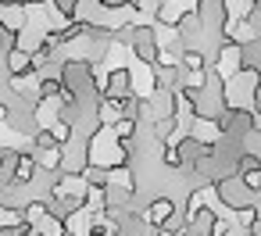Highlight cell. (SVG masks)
I'll return each instance as SVG.
<instances>
[{
	"label": "cell",
	"instance_id": "4fadbf2b",
	"mask_svg": "<svg viewBox=\"0 0 261 236\" xmlns=\"http://www.w3.org/2000/svg\"><path fill=\"white\" fill-rule=\"evenodd\" d=\"M175 125H179L175 118H158V122H154V136H158V140H168V136L175 133Z\"/></svg>",
	"mask_w": 261,
	"mask_h": 236
},
{
	"label": "cell",
	"instance_id": "7c38bea8",
	"mask_svg": "<svg viewBox=\"0 0 261 236\" xmlns=\"http://www.w3.org/2000/svg\"><path fill=\"white\" fill-rule=\"evenodd\" d=\"M79 4H83V0H54V8H58V11H61V18H68V22H75Z\"/></svg>",
	"mask_w": 261,
	"mask_h": 236
},
{
	"label": "cell",
	"instance_id": "d6986e66",
	"mask_svg": "<svg viewBox=\"0 0 261 236\" xmlns=\"http://www.w3.org/2000/svg\"><path fill=\"white\" fill-rule=\"evenodd\" d=\"M33 236H43V232H33Z\"/></svg>",
	"mask_w": 261,
	"mask_h": 236
},
{
	"label": "cell",
	"instance_id": "5bb4252c",
	"mask_svg": "<svg viewBox=\"0 0 261 236\" xmlns=\"http://www.w3.org/2000/svg\"><path fill=\"white\" fill-rule=\"evenodd\" d=\"M115 43L133 47V43H136V25H118V29H115Z\"/></svg>",
	"mask_w": 261,
	"mask_h": 236
},
{
	"label": "cell",
	"instance_id": "30bf717a",
	"mask_svg": "<svg viewBox=\"0 0 261 236\" xmlns=\"http://www.w3.org/2000/svg\"><path fill=\"white\" fill-rule=\"evenodd\" d=\"M33 147L43 150V154H58V150H61V140L54 136V129H40V133L33 136Z\"/></svg>",
	"mask_w": 261,
	"mask_h": 236
},
{
	"label": "cell",
	"instance_id": "8fae6325",
	"mask_svg": "<svg viewBox=\"0 0 261 236\" xmlns=\"http://www.w3.org/2000/svg\"><path fill=\"white\" fill-rule=\"evenodd\" d=\"M36 229L29 225V222H4L0 225V236H33Z\"/></svg>",
	"mask_w": 261,
	"mask_h": 236
},
{
	"label": "cell",
	"instance_id": "e0dca14e",
	"mask_svg": "<svg viewBox=\"0 0 261 236\" xmlns=\"http://www.w3.org/2000/svg\"><path fill=\"white\" fill-rule=\"evenodd\" d=\"M22 4H29V0H0V8H22Z\"/></svg>",
	"mask_w": 261,
	"mask_h": 236
},
{
	"label": "cell",
	"instance_id": "6da1fadb",
	"mask_svg": "<svg viewBox=\"0 0 261 236\" xmlns=\"http://www.w3.org/2000/svg\"><path fill=\"white\" fill-rule=\"evenodd\" d=\"M215 193H218V200H222L229 211H250V204H254V193H257V190H250L240 175H229V179L215 182Z\"/></svg>",
	"mask_w": 261,
	"mask_h": 236
},
{
	"label": "cell",
	"instance_id": "5b68a950",
	"mask_svg": "<svg viewBox=\"0 0 261 236\" xmlns=\"http://www.w3.org/2000/svg\"><path fill=\"white\" fill-rule=\"evenodd\" d=\"M147 108H150V118H154V122H158V118H175V111H179V93H172V90H154L150 100H147Z\"/></svg>",
	"mask_w": 261,
	"mask_h": 236
},
{
	"label": "cell",
	"instance_id": "277c9868",
	"mask_svg": "<svg viewBox=\"0 0 261 236\" xmlns=\"http://www.w3.org/2000/svg\"><path fill=\"white\" fill-rule=\"evenodd\" d=\"M100 97L104 100H125V97H133V75H129V68H115L108 75V86L100 90Z\"/></svg>",
	"mask_w": 261,
	"mask_h": 236
},
{
	"label": "cell",
	"instance_id": "ba28073f",
	"mask_svg": "<svg viewBox=\"0 0 261 236\" xmlns=\"http://www.w3.org/2000/svg\"><path fill=\"white\" fill-rule=\"evenodd\" d=\"M240 72L261 75V40H250V43L240 47Z\"/></svg>",
	"mask_w": 261,
	"mask_h": 236
},
{
	"label": "cell",
	"instance_id": "7a4b0ae2",
	"mask_svg": "<svg viewBox=\"0 0 261 236\" xmlns=\"http://www.w3.org/2000/svg\"><path fill=\"white\" fill-rule=\"evenodd\" d=\"M61 83L72 97H83V93H93V72L83 58H72L65 61V72H61Z\"/></svg>",
	"mask_w": 261,
	"mask_h": 236
},
{
	"label": "cell",
	"instance_id": "9a60e30c",
	"mask_svg": "<svg viewBox=\"0 0 261 236\" xmlns=\"http://www.w3.org/2000/svg\"><path fill=\"white\" fill-rule=\"evenodd\" d=\"M129 4H136V0H104L108 11H118V8H129Z\"/></svg>",
	"mask_w": 261,
	"mask_h": 236
},
{
	"label": "cell",
	"instance_id": "8992f818",
	"mask_svg": "<svg viewBox=\"0 0 261 236\" xmlns=\"http://www.w3.org/2000/svg\"><path fill=\"white\" fill-rule=\"evenodd\" d=\"M186 225H190L197 236H215V232H218V218H215V211L204 207V204L190 211V222H186Z\"/></svg>",
	"mask_w": 261,
	"mask_h": 236
},
{
	"label": "cell",
	"instance_id": "9c48e42d",
	"mask_svg": "<svg viewBox=\"0 0 261 236\" xmlns=\"http://www.w3.org/2000/svg\"><path fill=\"white\" fill-rule=\"evenodd\" d=\"M83 179H86V186H93V190H108V186H111V168L90 165V168L83 172Z\"/></svg>",
	"mask_w": 261,
	"mask_h": 236
},
{
	"label": "cell",
	"instance_id": "ac0fdd59",
	"mask_svg": "<svg viewBox=\"0 0 261 236\" xmlns=\"http://www.w3.org/2000/svg\"><path fill=\"white\" fill-rule=\"evenodd\" d=\"M29 4H43V0H29Z\"/></svg>",
	"mask_w": 261,
	"mask_h": 236
},
{
	"label": "cell",
	"instance_id": "2e32d148",
	"mask_svg": "<svg viewBox=\"0 0 261 236\" xmlns=\"http://www.w3.org/2000/svg\"><path fill=\"white\" fill-rule=\"evenodd\" d=\"M250 211H254V218H261V190L254 193V204H250Z\"/></svg>",
	"mask_w": 261,
	"mask_h": 236
},
{
	"label": "cell",
	"instance_id": "52a82bcc",
	"mask_svg": "<svg viewBox=\"0 0 261 236\" xmlns=\"http://www.w3.org/2000/svg\"><path fill=\"white\" fill-rule=\"evenodd\" d=\"M8 75L11 79H29V75H36V68H33V54L29 50H11L8 54Z\"/></svg>",
	"mask_w": 261,
	"mask_h": 236
},
{
	"label": "cell",
	"instance_id": "3957f363",
	"mask_svg": "<svg viewBox=\"0 0 261 236\" xmlns=\"http://www.w3.org/2000/svg\"><path fill=\"white\" fill-rule=\"evenodd\" d=\"M197 18H200V25L225 33V25H229V0H200Z\"/></svg>",
	"mask_w": 261,
	"mask_h": 236
}]
</instances>
